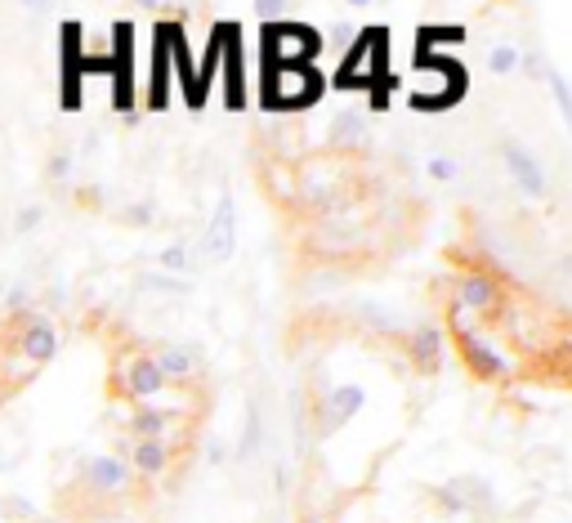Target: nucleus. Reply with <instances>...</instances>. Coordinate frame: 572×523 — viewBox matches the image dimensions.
<instances>
[{
  "label": "nucleus",
  "instance_id": "obj_14",
  "mask_svg": "<svg viewBox=\"0 0 572 523\" xmlns=\"http://www.w3.org/2000/svg\"><path fill=\"white\" fill-rule=\"evenodd\" d=\"M545 81H550V98H554V108H559L563 126L572 130V85H568V76H563L559 67H545Z\"/></svg>",
  "mask_w": 572,
  "mask_h": 523
},
{
  "label": "nucleus",
  "instance_id": "obj_33",
  "mask_svg": "<svg viewBox=\"0 0 572 523\" xmlns=\"http://www.w3.org/2000/svg\"><path fill=\"white\" fill-rule=\"evenodd\" d=\"M0 523H6V514H0Z\"/></svg>",
  "mask_w": 572,
  "mask_h": 523
},
{
  "label": "nucleus",
  "instance_id": "obj_20",
  "mask_svg": "<svg viewBox=\"0 0 572 523\" xmlns=\"http://www.w3.org/2000/svg\"><path fill=\"white\" fill-rule=\"evenodd\" d=\"M28 300H32V286L28 282H14L6 291V300H0V308H6V318H14V313H28Z\"/></svg>",
  "mask_w": 572,
  "mask_h": 523
},
{
  "label": "nucleus",
  "instance_id": "obj_11",
  "mask_svg": "<svg viewBox=\"0 0 572 523\" xmlns=\"http://www.w3.org/2000/svg\"><path fill=\"white\" fill-rule=\"evenodd\" d=\"M497 295L501 291L488 273H461V282H456V308H466V313H492Z\"/></svg>",
  "mask_w": 572,
  "mask_h": 523
},
{
  "label": "nucleus",
  "instance_id": "obj_18",
  "mask_svg": "<svg viewBox=\"0 0 572 523\" xmlns=\"http://www.w3.org/2000/svg\"><path fill=\"white\" fill-rule=\"evenodd\" d=\"M367 135V117L363 113H340L335 117V144H354Z\"/></svg>",
  "mask_w": 572,
  "mask_h": 523
},
{
  "label": "nucleus",
  "instance_id": "obj_25",
  "mask_svg": "<svg viewBox=\"0 0 572 523\" xmlns=\"http://www.w3.org/2000/svg\"><path fill=\"white\" fill-rule=\"evenodd\" d=\"M153 216H157V206H153V201H139V206H131V211H122V220H126V224H153Z\"/></svg>",
  "mask_w": 572,
  "mask_h": 523
},
{
  "label": "nucleus",
  "instance_id": "obj_26",
  "mask_svg": "<svg viewBox=\"0 0 572 523\" xmlns=\"http://www.w3.org/2000/svg\"><path fill=\"white\" fill-rule=\"evenodd\" d=\"M519 72L537 76V72H541V54H519Z\"/></svg>",
  "mask_w": 572,
  "mask_h": 523
},
{
  "label": "nucleus",
  "instance_id": "obj_8",
  "mask_svg": "<svg viewBox=\"0 0 572 523\" xmlns=\"http://www.w3.org/2000/svg\"><path fill=\"white\" fill-rule=\"evenodd\" d=\"M238 251V206H233V197H219L215 201V216H210V224H206V238H201V255L206 260H215V264H223L228 255Z\"/></svg>",
  "mask_w": 572,
  "mask_h": 523
},
{
  "label": "nucleus",
  "instance_id": "obj_13",
  "mask_svg": "<svg viewBox=\"0 0 572 523\" xmlns=\"http://www.w3.org/2000/svg\"><path fill=\"white\" fill-rule=\"evenodd\" d=\"M264 448V416H260V402L251 398L247 402V421H242V439H238V461H247V457H256Z\"/></svg>",
  "mask_w": 572,
  "mask_h": 523
},
{
  "label": "nucleus",
  "instance_id": "obj_9",
  "mask_svg": "<svg viewBox=\"0 0 572 523\" xmlns=\"http://www.w3.org/2000/svg\"><path fill=\"white\" fill-rule=\"evenodd\" d=\"M501 161H506V170H510V179H514V188H519L523 197H545V192H550L541 161H537L519 139H506V144H501Z\"/></svg>",
  "mask_w": 572,
  "mask_h": 523
},
{
  "label": "nucleus",
  "instance_id": "obj_2",
  "mask_svg": "<svg viewBox=\"0 0 572 523\" xmlns=\"http://www.w3.org/2000/svg\"><path fill=\"white\" fill-rule=\"evenodd\" d=\"M166 389H170V380L162 376V367L153 363L148 349H131L126 358H117V367H112V394L131 398L135 407L139 402H162Z\"/></svg>",
  "mask_w": 572,
  "mask_h": 523
},
{
  "label": "nucleus",
  "instance_id": "obj_4",
  "mask_svg": "<svg viewBox=\"0 0 572 523\" xmlns=\"http://www.w3.org/2000/svg\"><path fill=\"white\" fill-rule=\"evenodd\" d=\"M451 332H456V349H461L466 367H470L479 380H506V376H510V363L501 358V349H492V345L466 323L461 308H451Z\"/></svg>",
  "mask_w": 572,
  "mask_h": 523
},
{
  "label": "nucleus",
  "instance_id": "obj_32",
  "mask_svg": "<svg viewBox=\"0 0 572 523\" xmlns=\"http://www.w3.org/2000/svg\"><path fill=\"white\" fill-rule=\"evenodd\" d=\"M309 523H322V519H309Z\"/></svg>",
  "mask_w": 572,
  "mask_h": 523
},
{
  "label": "nucleus",
  "instance_id": "obj_6",
  "mask_svg": "<svg viewBox=\"0 0 572 523\" xmlns=\"http://www.w3.org/2000/svg\"><path fill=\"white\" fill-rule=\"evenodd\" d=\"M117 457H126L135 483H157V479H166L175 470V448L162 443V439H122Z\"/></svg>",
  "mask_w": 572,
  "mask_h": 523
},
{
  "label": "nucleus",
  "instance_id": "obj_22",
  "mask_svg": "<svg viewBox=\"0 0 572 523\" xmlns=\"http://www.w3.org/2000/svg\"><path fill=\"white\" fill-rule=\"evenodd\" d=\"M456 175H461V170H456V161H451V157H443V153H438V157H429V179H438V184H451Z\"/></svg>",
  "mask_w": 572,
  "mask_h": 523
},
{
  "label": "nucleus",
  "instance_id": "obj_27",
  "mask_svg": "<svg viewBox=\"0 0 572 523\" xmlns=\"http://www.w3.org/2000/svg\"><path fill=\"white\" fill-rule=\"evenodd\" d=\"M19 6H23L28 14H45V10L54 6V0H19Z\"/></svg>",
  "mask_w": 572,
  "mask_h": 523
},
{
  "label": "nucleus",
  "instance_id": "obj_21",
  "mask_svg": "<svg viewBox=\"0 0 572 523\" xmlns=\"http://www.w3.org/2000/svg\"><path fill=\"white\" fill-rule=\"evenodd\" d=\"M45 179H50V184H67V179H72V153H50Z\"/></svg>",
  "mask_w": 572,
  "mask_h": 523
},
{
  "label": "nucleus",
  "instance_id": "obj_17",
  "mask_svg": "<svg viewBox=\"0 0 572 523\" xmlns=\"http://www.w3.org/2000/svg\"><path fill=\"white\" fill-rule=\"evenodd\" d=\"M157 264H162L166 273H193V251H188L184 242H170V247H162Z\"/></svg>",
  "mask_w": 572,
  "mask_h": 523
},
{
  "label": "nucleus",
  "instance_id": "obj_15",
  "mask_svg": "<svg viewBox=\"0 0 572 523\" xmlns=\"http://www.w3.org/2000/svg\"><path fill=\"white\" fill-rule=\"evenodd\" d=\"M228 103L242 108V50H238V36H228Z\"/></svg>",
  "mask_w": 572,
  "mask_h": 523
},
{
  "label": "nucleus",
  "instance_id": "obj_24",
  "mask_svg": "<svg viewBox=\"0 0 572 523\" xmlns=\"http://www.w3.org/2000/svg\"><path fill=\"white\" fill-rule=\"evenodd\" d=\"M287 6H291V0H256V14H260L264 23H278V19L287 14Z\"/></svg>",
  "mask_w": 572,
  "mask_h": 523
},
{
  "label": "nucleus",
  "instance_id": "obj_1",
  "mask_svg": "<svg viewBox=\"0 0 572 523\" xmlns=\"http://www.w3.org/2000/svg\"><path fill=\"white\" fill-rule=\"evenodd\" d=\"M6 349H10L19 363H28L32 372H41V367H50V363L59 358L63 336H59L54 318H45L41 308H28V313H14V318H10Z\"/></svg>",
  "mask_w": 572,
  "mask_h": 523
},
{
  "label": "nucleus",
  "instance_id": "obj_10",
  "mask_svg": "<svg viewBox=\"0 0 572 523\" xmlns=\"http://www.w3.org/2000/svg\"><path fill=\"white\" fill-rule=\"evenodd\" d=\"M153 363L162 367V376H166L170 385H188V380L201 372L197 349H193V345H184V341H166V345H157V349H153Z\"/></svg>",
  "mask_w": 572,
  "mask_h": 523
},
{
  "label": "nucleus",
  "instance_id": "obj_28",
  "mask_svg": "<svg viewBox=\"0 0 572 523\" xmlns=\"http://www.w3.org/2000/svg\"><path fill=\"white\" fill-rule=\"evenodd\" d=\"M206 461L219 466V461H223V443H210V448H206Z\"/></svg>",
  "mask_w": 572,
  "mask_h": 523
},
{
  "label": "nucleus",
  "instance_id": "obj_30",
  "mask_svg": "<svg viewBox=\"0 0 572 523\" xmlns=\"http://www.w3.org/2000/svg\"><path fill=\"white\" fill-rule=\"evenodd\" d=\"M559 269H563L568 278H572V255H563V260H559Z\"/></svg>",
  "mask_w": 572,
  "mask_h": 523
},
{
  "label": "nucleus",
  "instance_id": "obj_16",
  "mask_svg": "<svg viewBox=\"0 0 572 523\" xmlns=\"http://www.w3.org/2000/svg\"><path fill=\"white\" fill-rule=\"evenodd\" d=\"M488 72H492V76H510V72H519V50H514V45H506V41H501V45H492V50H488Z\"/></svg>",
  "mask_w": 572,
  "mask_h": 523
},
{
  "label": "nucleus",
  "instance_id": "obj_31",
  "mask_svg": "<svg viewBox=\"0 0 572 523\" xmlns=\"http://www.w3.org/2000/svg\"><path fill=\"white\" fill-rule=\"evenodd\" d=\"M139 6H144V10H157V6H162V0H139Z\"/></svg>",
  "mask_w": 572,
  "mask_h": 523
},
{
  "label": "nucleus",
  "instance_id": "obj_19",
  "mask_svg": "<svg viewBox=\"0 0 572 523\" xmlns=\"http://www.w3.org/2000/svg\"><path fill=\"white\" fill-rule=\"evenodd\" d=\"M41 220H45V206L32 201V206H23V211L14 216V233H19V238H32V233L41 229Z\"/></svg>",
  "mask_w": 572,
  "mask_h": 523
},
{
  "label": "nucleus",
  "instance_id": "obj_29",
  "mask_svg": "<svg viewBox=\"0 0 572 523\" xmlns=\"http://www.w3.org/2000/svg\"><path fill=\"white\" fill-rule=\"evenodd\" d=\"M345 6H350V10H372L376 0H345Z\"/></svg>",
  "mask_w": 572,
  "mask_h": 523
},
{
  "label": "nucleus",
  "instance_id": "obj_5",
  "mask_svg": "<svg viewBox=\"0 0 572 523\" xmlns=\"http://www.w3.org/2000/svg\"><path fill=\"white\" fill-rule=\"evenodd\" d=\"M363 402H367V389H363V385H335V389H326V394L318 398V407H313L318 439H331L335 430H345L354 416L363 411Z\"/></svg>",
  "mask_w": 572,
  "mask_h": 523
},
{
  "label": "nucleus",
  "instance_id": "obj_12",
  "mask_svg": "<svg viewBox=\"0 0 572 523\" xmlns=\"http://www.w3.org/2000/svg\"><path fill=\"white\" fill-rule=\"evenodd\" d=\"M407 354H412V363H416L420 372H438V363H443V332L429 327V323H420V327L407 336Z\"/></svg>",
  "mask_w": 572,
  "mask_h": 523
},
{
  "label": "nucleus",
  "instance_id": "obj_3",
  "mask_svg": "<svg viewBox=\"0 0 572 523\" xmlns=\"http://www.w3.org/2000/svg\"><path fill=\"white\" fill-rule=\"evenodd\" d=\"M76 483H81V492L94 496V501H117V496H126V492L135 488V474H131L126 457H117V452H94V457L81 461Z\"/></svg>",
  "mask_w": 572,
  "mask_h": 523
},
{
  "label": "nucleus",
  "instance_id": "obj_23",
  "mask_svg": "<svg viewBox=\"0 0 572 523\" xmlns=\"http://www.w3.org/2000/svg\"><path fill=\"white\" fill-rule=\"evenodd\" d=\"M0 514H14V519H37V505L28 496H10V501H0Z\"/></svg>",
  "mask_w": 572,
  "mask_h": 523
},
{
  "label": "nucleus",
  "instance_id": "obj_7",
  "mask_svg": "<svg viewBox=\"0 0 572 523\" xmlns=\"http://www.w3.org/2000/svg\"><path fill=\"white\" fill-rule=\"evenodd\" d=\"M126 439H162V443L179 448L184 443V421H179V411H170L162 402H139L126 416Z\"/></svg>",
  "mask_w": 572,
  "mask_h": 523
}]
</instances>
